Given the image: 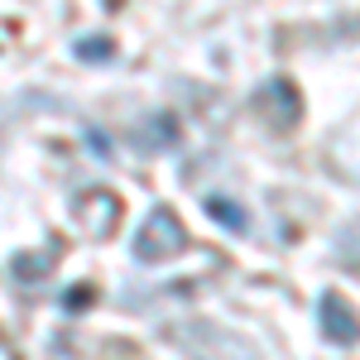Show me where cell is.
Instances as JSON below:
<instances>
[{"label":"cell","mask_w":360,"mask_h":360,"mask_svg":"<svg viewBox=\"0 0 360 360\" xmlns=\"http://www.w3.org/2000/svg\"><path fill=\"white\" fill-rule=\"evenodd\" d=\"M72 53L82 58V63H111V58H115V44L106 39V34H86V39H77V44H72Z\"/></svg>","instance_id":"5b68a950"},{"label":"cell","mask_w":360,"mask_h":360,"mask_svg":"<svg viewBox=\"0 0 360 360\" xmlns=\"http://www.w3.org/2000/svg\"><path fill=\"white\" fill-rule=\"evenodd\" d=\"M183 221L168 212V207H154L149 217H144V226L135 231V259H144V264H164V259H173L178 250H183Z\"/></svg>","instance_id":"6da1fadb"},{"label":"cell","mask_w":360,"mask_h":360,"mask_svg":"<svg viewBox=\"0 0 360 360\" xmlns=\"http://www.w3.org/2000/svg\"><path fill=\"white\" fill-rule=\"evenodd\" d=\"M77 221H82L86 236H111L115 231V217H120V197L106 193V188H86L77 202H72Z\"/></svg>","instance_id":"7a4b0ae2"},{"label":"cell","mask_w":360,"mask_h":360,"mask_svg":"<svg viewBox=\"0 0 360 360\" xmlns=\"http://www.w3.org/2000/svg\"><path fill=\"white\" fill-rule=\"evenodd\" d=\"M86 293H91V288H86V283H77L72 293H63V307H86Z\"/></svg>","instance_id":"ba28073f"},{"label":"cell","mask_w":360,"mask_h":360,"mask_svg":"<svg viewBox=\"0 0 360 360\" xmlns=\"http://www.w3.org/2000/svg\"><path fill=\"white\" fill-rule=\"evenodd\" d=\"M49 269H53L49 255H20V259H15V278H44Z\"/></svg>","instance_id":"52a82bcc"},{"label":"cell","mask_w":360,"mask_h":360,"mask_svg":"<svg viewBox=\"0 0 360 360\" xmlns=\"http://www.w3.org/2000/svg\"><path fill=\"white\" fill-rule=\"evenodd\" d=\"M135 139H139V149H168V144H178V120L168 111L144 115L135 125Z\"/></svg>","instance_id":"277c9868"},{"label":"cell","mask_w":360,"mask_h":360,"mask_svg":"<svg viewBox=\"0 0 360 360\" xmlns=\"http://www.w3.org/2000/svg\"><path fill=\"white\" fill-rule=\"evenodd\" d=\"M207 212H212L226 231H245V212H240L231 197H207Z\"/></svg>","instance_id":"8992f818"},{"label":"cell","mask_w":360,"mask_h":360,"mask_svg":"<svg viewBox=\"0 0 360 360\" xmlns=\"http://www.w3.org/2000/svg\"><path fill=\"white\" fill-rule=\"evenodd\" d=\"M322 332H327V341H341V346L360 341V317L351 312L346 298H336V293L322 298Z\"/></svg>","instance_id":"3957f363"}]
</instances>
